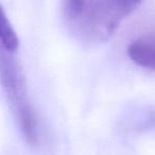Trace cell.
<instances>
[{
  "label": "cell",
  "instance_id": "1",
  "mask_svg": "<svg viewBox=\"0 0 155 155\" xmlns=\"http://www.w3.org/2000/svg\"><path fill=\"white\" fill-rule=\"evenodd\" d=\"M142 0H84L77 22L81 35L91 41H104L132 14Z\"/></svg>",
  "mask_w": 155,
  "mask_h": 155
},
{
  "label": "cell",
  "instance_id": "2",
  "mask_svg": "<svg viewBox=\"0 0 155 155\" xmlns=\"http://www.w3.org/2000/svg\"><path fill=\"white\" fill-rule=\"evenodd\" d=\"M0 44V82L17 118L24 138L35 143L37 138L36 116L27 98L24 75L17 62Z\"/></svg>",
  "mask_w": 155,
  "mask_h": 155
},
{
  "label": "cell",
  "instance_id": "3",
  "mask_svg": "<svg viewBox=\"0 0 155 155\" xmlns=\"http://www.w3.org/2000/svg\"><path fill=\"white\" fill-rule=\"evenodd\" d=\"M127 54L138 66L155 71V34L132 41L127 47Z\"/></svg>",
  "mask_w": 155,
  "mask_h": 155
},
{
  "label": "cell",
  "instance_id": "4",
  "mask_svg": "<svg viewBox=\"0 0 155 155\" xmlns=\"http://www.w3.org/2000/svg\"><path fill=\"white\" fill-rule=\"evenodd\" d=\"M0 44L9 52H15L19 46L17 34L1 5H0Z\"/></svg>",
  "mask_w": 155,
  "mask_h": 155
},
{
  "label": "cell",
  "instance_id": "5",
  "mask_svg": "<svg viewBox=\"0 0 155 155\" xmlns=\"http://www.w3.org/2000/svg\"><path fill=\"white\" fill-rule=\"evenodd\" d=\"M84 5V0H66V12L69 19L75 20Z\"/></svg>",
  "mask_w": 155,
  "mask_h": 155
}]
</instances>
